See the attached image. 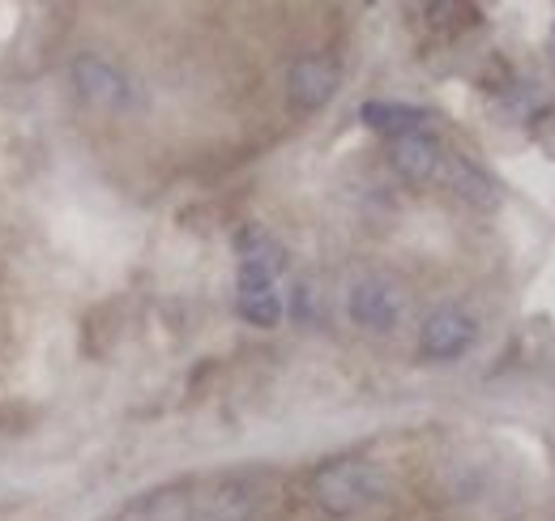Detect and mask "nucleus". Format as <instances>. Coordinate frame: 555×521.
<instances>
[{
    "instance_id": "obj_6",
    "label": "nucleus",
    "mask_w": 555,
    "mask_h": 521,
    "mask_svg": "<svg viewBox=\"0 0 555 521\" xmlns=\"http://www.w3.org/2000/svg\"><path fill=\"white\" fill-rule=\"evenodd\" d=\"M338 81H343V68H338L334 56H299L291 65V73H286V103H291V112H299V116L321 112L338 94Z\"/></svg>"
},
{
    "instance_id": "obj_4",
    "label": "nucleus",
    "mask_w": 555,
    "mask_h": 521,
    "mask_svg": "<svg viewBox=\"0 0 555 521\" xmlns=\"http://www.w3.org/2000/svg\"><path fill=\"white\" fill-rule=\"evenodd\" d=\"M347 313L350 321L367 333H393L402 326L406 300L389 278H359L347 295Z\"/></svg>"
},
{
    "instance_id": "obj_9",
    "label": "nucleus",
    "mask_w": 555,
    "mask_h": 521,
    "mask_svg": "<svg viewBox=\"0 0 555 521\" xmlns=\"http://www.w3.org/2000/svg\"><path fill=\"white\" fill-rule=\"evenodd\" d=\"M444 176H449V189L470 201L475 209H495L500 205V185L487 176L479 163L470 158H444Z\"/></svg>"
},
{
    "instance_id": "obj_3",
    "label": "nucleus",
    "mask_w": 555,
    "mask_h": 521,
    "mask_svg": "<svg viewBox=\"0 0 555 521\" xmlns=\"http://www.w3.org/2000/svg\"><path fill=\"white\" fill-rule=\"evenodd\" d=\"M69 77L90 107H103V112H133L138 107V86L103 56H77Z\"/></svg>"
},
{
    "instance_id": "obj_7",
    "label": "nucleus",
    "mask_w": 555,
    "mask_h": 521,
    "mask_svg": "<svg viewBox=\"0 0 555 521\" xmlns=\"http://www.w3.org/2000/svg\"><path fill=\"white\" fill-rule=\"evenodd\" d=\"M389 163L406 185H427V180H436L444 171V150H440V141L431 132L418 129L389 141Z\"/></svg>"
},
{
    "instance_id": "obj_8",
    "label": "nucleus",
    "mask_w": 555,
    "mask_h": 521,
    "mask_svg": "<svg viewBox=\"0 0 555 521\" xmlns=\"http://www.w3.org/2000/svg\"><path fill=\"white\" fill-rule=\"evenodd\" d=\"M359 120L367 125V129L385 132L389 141L393 137H406V132H418L427 129V107H415V103H389V99H367L363 107H359Z\"/></svg>"
},
{
    "instance_id": "obj_5",
    "label": "nucleus",
    "mask_w": 555,
    "mask_h": 521,
    "mask_svg": "<svg viewBox=\"0 0 555 521\" xmlns=\"http://www.w3.org/2000/svg\"><path fill=\"white\" fill-rule=\"evenodd\" d=\"M475 342H479V321L462 308H436L418 329V355L431 359V364L462 359Z\"/></svg>"
},
{
    "instance_id": "obj_2",
    "label": "nucleus",
    "mask_w": 555,
    "mask_h": 521,
    "mask_svg": "<svg viewBox=\"0 0 555 521\" xmlns=\"http://www.w3.org/2000/svg\"><path fill=\"white\" fill-rule=\"evenodd\" d=\"M380 492H385L380 470L372 461H354V457L321 466L312 479V496L330 518H350V513L367 509L372 500H380Z\"/></svg>"
},
{
    "instance_id": "obj_10",
    "label": "nucleus",
    "mask_w": 555,
    "mask_h": 521,
    "mask_svg": "<svg viewBox=\"0 0 555 521\" xmlns=\"http://www.w3.org/2000/svg\"><path fill=\"white\" fill-rule=\"evenodd\" d=\"M253 509H257V496L248 487H222L202 500L197 521H253Z\"/></svg>"
},
{
    "instance_id": "obj_11",
    "label": "nucleus",
    "mask_w": 555,
    "mask_h": 521,
    "mask_svg": "<svg viewBox=\"0 0 555 521\" xmlns=\"http://www.w3.org/2000/svg\"><path fill=\"white\" fill-rule=\"evenodd\" d=\"M552 48H555V26H552Z\"/></svg>"
},
{
    "instance_id": "obj_1",
    "label": "nucleus",
    "mask_w": 555,
    "mask_h": 521,
    "mask_svg": "<svg viewBox=\"0 0 555 521\" xmlns=\"http://www.w3.org/2000/svg\"><path fill=\"white\" fill-rule=\"evenodd\" d=\"M235 253H240V269H235V313L253 329H278L286 317L282 291H278V274L286 269V253L266 227H244L235 236Z\"/></svg>"
}]
</instances>
